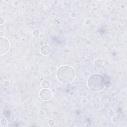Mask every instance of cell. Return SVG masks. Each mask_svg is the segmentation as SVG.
<instances>
[{
	"label": "cell",
	"instance_id": "1",
	"mask_svg": "<svg viewBox=\"0 0 127 127\" xmlns=\"http://www.w3.org/2000/svg\"><path fill=\"white\" fill-rule=\"evenodd\" d=\"M75 71L69 65H63L57 70V76L58 80L63 83L66 84L72 82L75 77Z\"/></svg>",
	"mask_w": 127,
	"mask_h": 127
},
{
	"label": "cell",
	"instance_id": "2",
	"mask_svg": "<svg viewBox=\"0 0 127 127\" xmlns=\"http://www.w3.org/2000/svg\"><path fill=\"white\" fill-rule=\"evenodd\" d=\"M88 86L94 92L102 91L105 86V79L101 74L96 73L90 76L87 82Z\"/></svg>",
	"mask_w": 127,
	"mask_h": 127
},
{
	"label": "cell",
	"instance_id": "3",
	"mask_svg": "<svg viewBox=\"0 0 127 127\" xmlns=\"http://www.w3.org/2000/svg\"><path fill=\"white\" fill-rule=\"evenodd\" d=\"M10 45L8 41L5 38H0V54H6L9 49Z\"/></svg>",
	"mask_w": 127,
	"mask_h": 127
},
{
	"label": "cell",
	"instance_id": "4",
	"mask_svg": "<svg viewBox=\"0 0 127 127\" xmlns=\"http://www.w3.org/2000/svg\"><path fill=\"white\" fill-rule=\"evenodd\" d=\"M40 97L43 100L48 101L52 97V92L49 89L44 88L40 93Z\"/></svg>",
	"mask_w": 127,
	"mask_h": 127
},
{
	"label": "cell",
	"instance_id": "5",
	"mask_svg": "<svg viewBox=\"0 0 127 127\" xmlns=\"http://www.w3.org/2000/svg\"><path fill=\"white\" fill-rule=\"evenodd\" d=\"M40 51L43 55L47 56L51 53V48L48 45H44L41 48Z\"/></svg>",
	"mask_w": 127,
	"mask_h": 127
},
{
	"label": "cell",
	"instance_id": "6",
	"mask_svg": "<svg viewBox=\"0 0 127 127\" xmlns=\"http://www.w3.org/2000/svg\"><path fill=\"white\" fill-rule=\"evenodd\" d=\"M42 86L45 89L48 88L50 86V83L47 80H44L42 82Z\"/></svg>",
	"mask_w": 127,
	"mask_h": 127
}]
</instances>
